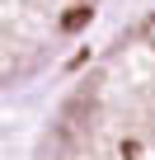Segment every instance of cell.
Returning a JSON list of instances; mask_svg holds the SVG:
<instances>
[{
    "mask_svg": "<svg viewBox=\"0 0 155 160\" xmlns=\"http://www.w3.org/2000/svg\"><path fill=\"white\" fill-rule=\"evenodd\" d=\"M33 160H155V14L122 28L85 66Z\"/></svg>",
    "mask_w": 155,
    "mask_h": 160,
    "instance_id": "cell-1",
    "label": "cell"
},
{
    "mask_svg": "<svg viewBox=\"0 0 155 160\" xmlns=\"http://www.w3.org/2000/svg\"><path fill=\"white\" fill-rule=\"evenodd\" d=\"M99 0H0V94L47 71L90 28Z\"/></svg>",
    "mask_w": 155,
    "mask_h": 160,
    "instance_id": "cell-2",
    "label": "cell"
}]
</instances>
